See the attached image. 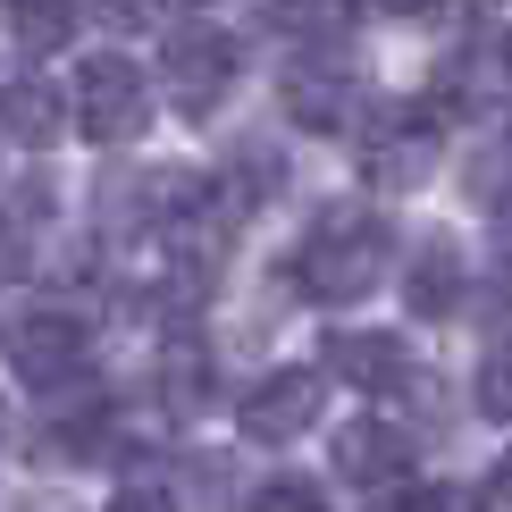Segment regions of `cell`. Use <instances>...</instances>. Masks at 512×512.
<instances>
[{
	"label": "cell",
	"instance_id": "44dd1931",
	"mask_svg": "<svg viewBox=\"0 0 512 512\" xmlns=\"http://www.w3.org/2000/svg\"><path fill=\"white\" fill-rule=\"evenodd\" d=\"M487 210H496V252H504V261H512V194H496V202H487Z\"/></svg>",
	"mask_w": 512,
	"mask_h": 512
},
{
	"label": "cell",
	"instance_id": "52a82bcc",
	"mask_svg": "<svg viewBox=\"0 0 512 512\" xmlns=\"http://www.w3.org/2000/svg\"><path fill=\"white\" fill-rule=\"evenodd\" d=\"M328 370L353 378L361 395H395V387H412V345L387 336V328H336L328 336Z\"/></svg>",
	"mask_w": 512,
	"mask_h": 512
},
{
	"label": "cell",
	"instance_id": "7a4b0ae2",
	"mask_svg": "<svg viewBox=\"0 0 512 512\" xmlns=\"http://www.w3.org/2000/svg\"><path fill=\"white\" fill-rule=\"evenodd\" d=\"M152 126V93H143V68L118 51H93L76 59V135L93 143H126Z\"/></svg>",
	"mask_w": 512,
	"mask_h": 512
},
{
	"label": "cell",
	"instance_id": "5bb4252c",
	"mask_svg": "<svg viewBox=\"0 0 512 512\" xmlns=\"http://www.w3.org/2000/svg\"><path fill=\"white\" fill-rule=\"evenodd\" d=\"M160 387H168V403H177V412H202L210 403V361H202V345H168L160 353Z\"/></svg>",
	"mask_w": 512,
	"mask_h": 512
},
{
	"label": "cell",
	"instance_id": "e0dca14e",
	"mask_svg": "<svg viewBox=\"0 0 512 512\" xmlns=\"http://www.w3.org/2000/svg\"><path fill=\"white\" fill-rule=\"evenodd\" d=\"M479 412L487 420H512V345H496L479 361Z\"/></svg>",
	"mask_w": 512,
	"mask_h": 512
},
{
	"label": "cell",
	"instance_id": "6da1fadb",
	"mask_svg": "<svg viewBox=\"0 0 512 512\" xmlns=\"http://www.w3.org/2000/svg\"><path fill=\"white\" fill-rule=\"evenodd\" d=\"M387 219H378L370 202H336L311 219V236L294 244V286L311 294V303H361V294L387 277Z\"/></svg>",
	"mask_w": 512,
	"mask_h": 512
},
{
	"label": "cell",
	"instance_id": "30bf717a",
	"mask_svg": "<svg viewBox=\"0 0 512 512\" xmlns=\"http://www.w3.org/2000/svg\"><path fill=\"white\" fill-rule=\"evenodd\" d=\"M0 126H9L17 143H59L68 135V101L51 93V84H34V76H0Z\"/></svg>",
	"mask_w": 512,
	"mask_h": 512
},
{
	"label": "cell",
	"instance_id": "d6986e66",
	"mask_svg": "<svg viewBox=\"0 0 512 512\" xmlns=\"http://www.w3.org/2000/svg\"><path fill=\"white\" fill-rule=\"evenodd\" d=\"M9 277H26V227L0 219V286H9Z\"/></svg>",
	"mask_w": 512,
	"mask_h": 512
},
{
	"label": "cell",
	"instance_id": "ac0fdd59",
	"mask_svg": "<svg viewBox=\"0 0 512 512\" xmlns=\"http://www.w3.org/2000/svg\"><path fill=\"white\" fill-rule=\"evenodd\" d=\"M261 504H269V512H311V504H319V487H311V479H269V487H261Z\"/></svg>",
	"mask_w": 512,
	"mask_h": 512
},
{
	"label": "cell",
	"instance_id": "4fadbf2b",
	"mask_svg": "<svg viewBox=\"0 0 512 512\" xmlns=\"http://www.w3.org/2000/svg\"><path fill=\"white\" fill-rule=\"evenodd\" d=\"M0 17H9V34L26 51H59L68 26H76V0H0Z\"/></svg>",
	"mask_w": 512,
	"mask_h": 512
},
{
	"label": "cell",
	"instance_id": "7402d4cb",
	"mask_svg": "<svg viewBox=\"0 0 512 512\" xmlns=\"http://www.w3.org/2000/svg\"><path fill=\"white\" fill-rule=\"evenodd\" d=\"M487 496H496V504H512V454H504V471L487 479Z\"/></svg>",
	"mask_w": 512,
	"mask_h": 512
},
{
	"label": "cell",
	"instance_id": "2e32d148",
	"mask_svg": "<svg viewBox=\"0 0 512 512\" xmlns=\"http://www.w3.org/2000/svg\"><path fill=\"white\" fill-rule=\"evenodd\" d=\"M471 194H479V202L512 194V126H504V135H496V143H487V152L471 160Z\"/></svg>",
	"mask_w": 512,
	"mask_h": 512
},
{
	"label": "cell",
	"instance_id": "5b68a950",
	"mask_svg": "<svg viewBox=\"0 0 512 512\" xmlns=\"http://www.w3.org/2000/svg\"><path fill=\"white\" fill-rule=\"evenodd\" d=\"M429 160H437V110H378L361 126V177H370L378 194L420 185Z\"/></svg>",
	"mask_w": 512,
	"mask_h": 512
},
{
	"label": "cell",
	"instance_id": "ffe728a7",
	"mask_svg": "<svg viewBox=\"0 0 512 512\" xmlns=\"http://www.w3.org/2000/svg\"><path fill=\"white\" fill-rule=\"evenodd\" d=\"M152 9H160V0H101V17H110V26H143Z\"/></svg>",
	"mask_w": 512,
	"mask_h": 512
},
{
	"label": "cell",
	"instance_id": "277c9868",
	"mask_svg": "<svg viewBox=\"0 0 512 512\" xmlns=\"http://www.w3.org/2000/svg\"><path fill=\"white\" fill-rule=\"evenodd\" d=\"M84 345H93V328H84L76 311H51V303L17 311L9 328H0V353H9V370L26 378V387H59V378H76Z\"/></svg>",
	"mask_w": 512,
	"mask_h": 512
},
{
	"label": "cell",
	"instance_id": "8fae6325",
	"mask_svg": "<svg viewBox=\"0 0 512 512\" xmlns=\"http://www.w3.org/2000/svg\"><path fill=\"white\" fill-rule=\"evenodd\" d=\"M286 118L294 126H311V135H345V118H353V93H345V76H328V68H294L286 76Z\"/></svg>",
	"mask_w": 512,
	"mask_h": 512
},
{
	"label": "cell",
	"instance_id": "3957f363",
	"mask_svg": "<svg viewBox=\"0 0 512 512\" xmlns=\"http://www.w3.org/2000/svg\"><path fill=\"white\" fill-rule=\"evenodd\" d=\"M160 84H168V101H177L185 118H210L227 93H236V34L177 26V34H168V51H160Z\"/></svg>",
	"mask_w": 512,
	"mask_h": 512
},
{
	"label": "cell",
	"instance_id": "8992f818",
	"mask_svg": "<svg viewBox=\"0 0 512 512\" xmlns=\"http://www.w3.org/2000/svg\"><path fill=\"white\" fill-rule=\"evenodd\" d=\"M236 420H244L252 445H294V437L319 420V378H311V370H277V378H261V387L236 403Z\"/></svg>",
	"mask_w": 512,
	"mask_h": 512
},
{
	"label": "cell",
	"instance_id": "7c38bea8",
	"mask_svg": "<svg viewBox=\"0 0 512 512\" xmlns=\"http://www.w3.org/2000/svg\"><path fill=\"white\" fill-rule=\"evenodd\" d=\"M403 303H412V319H437V311H454L462 303V252L429 236L412 252V277H403Z\"/></svg>",
	"mask_w": 512,
	"mask_h": 512
},
{
	"label": "cell",
	"instance_id": "ba28073f",
	"mask_svg": "<svg viewBox=\"0 0 512 512\" xmlns=\"http://www.w3.org/2000/svg\"><path fill=\"white\" fill-rule=\"evenodd\" d=\"M412 462H420V445L403 437L395 420H353V429L336 437V471H345L353 487H395Z\"/></svg>",
	"mask_w": 512,
	"mask_h": 512
},
{
	"label": "cell",
	"instance_id": "9c48e42d",
	"mask_svg": "<svg viewBox=\"0 0 512 512\" xmlns=\"http://www.w3.org/2000/svg\"><path fill=\"white\" fill-rule=\"evenodd\" d=\"M445 101H512V26H487L454 51L445 68Z\"/></svg>",
	"mask_w": 512,
	"mask_h": 512
},
{
	"label": "cell",
	"instance_id": "9a60e30c",
	"mask_svg": "<svg viewBox=\"0 0 512 512\" xmlns=\"http://www.w3.org/2000/svg\"><path fill=\"white\" fill-rule=\"evenodd\" d=\"M277 26L286 34H345L353 0H277Z\"/></svg>",
	"mask_w": 512,
	"mask_h": 512
},
{
	"label": "cell",
	"instance_id": "603a6c76",
	"mask_svg": "<svg viewBox=\"0 0 512 512\" xmlns=\"http://www.w3.org/2000/svg\"><path fill=\"white\" fill-rule=\"evenodd\" d=\"M378 9H395V17H420V9H437V0H378Z\"/></svg>",
	"mask_w": 512,
	"mask_h": 512
}]
</instances>
